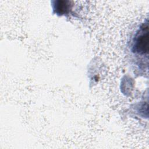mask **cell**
<instances>
[{"label": "cell", "instance_id": "6da1fadb", "mask_svg": "<svg viewBox=\"0 0 149 149\" xmlns=\"http://www.w3.org/2000/svg\"><path fill=\"white\" fill-rule=\"evenodd\" d=\"M134 52L145 54L148 51V26L147 23L143 25L136 34L133 44Z\"/></svg>", "mask_w": 149, "mask_h": 149}, {"label": "cell", "instance_id": "7a4b0ae2", "mask_svg": "<svg viewBox=\"0 0 149 149\" xmlns=\"http://www.w3.org/2000/svg\"><path fill=\"white\" fill-rule=\"evenodd\" d=\"M69 1H57L56 5H55V9H56V12L59 14H63L66 13L68 9L69 8V4L67 3Z\"/></svg>", "mask_w": 149, "mask_h": 149}]
</instances>
